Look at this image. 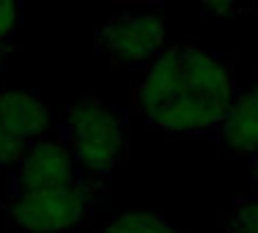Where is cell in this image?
<instances>
[{"mask_svg": "<svg viewBox=\"0 0 258 233\" xmlns=\"http://www.w3.org/2000/svg\"><path fill=\"white\" fill-rule=\"evenodd\" d=\"M239 96L231 66L192 44L168 47L151 60L132 107L151 126L173 134L217 132Z\"/></svg>", "mask_w": 258, "mask_h": 233, "instance_id": "cell-1", "label": "cell"}, {"mask_svg": "<svg viewBox=\"0 0 258 233\" xmlns=\"http://www.w3.org/2000/svg\"><path fill=\"white\" fill-rule=\"evenodd\" d=\"M198 6L206 17H228L239 11L242 0H198Z\"/></svg>", "mask_w": 258, "mask_h": 233, "instance_id": "cell-12", "label": "cell"}, {"mask_svg": "<svg viewBox=\"0 0 258 233\" xmlns=\"http://www.w3.org/2000/svg\"><path fill=\"white\" fill-rule=\"evenodd\" d=\"M250 170H253V181L258 184V151L253 154V165H250Z\"/></svg>", "mask_w": 258, "mask_h": 233, "instance_id": "cell-13", "label": "cell"}, {"mask_svg": "<svg viewBox=\"0 0 258 233\" xmlns=\"http://www.w3.org/2000/svg\"><path fill=\"white\" fill-rule=\"evenodd\" d=\"M80 181L77 162L63 137H41L25 148L14 173V192H47Z\"/></svg>", "mask_w": 258, "mask_h": 233, "instance_id": "cell-5", "label": "cell"}, {"mask_svg": "<svg viewBox=\"0 0 258 233\" xmlns=\"http://www.w3.org/2000/svg\"><path fill=\"white\" fill-rule=\"evenodd\" d=\"M52 121V113L47 102H41L36 94L28 91H0V126L11 137L22 140H36L39 134L47 132Z\"/></svg>", "mask_w": 258, "mask_h": 233, "instance_id": "cell-6", "label": "cell"}, {"mask_svg": "<svg viewBox=\"0 0 258 233\" xmlns=\"http://www.w3.org/2000/svg\"><path fill=\"white\" fill-rule=\"evenodd\" d=\"M25 148H28V143L11 137L0 126V168H6V165H20V159L25 157Z\"/></svg>", "mask_w": 258, "mask_h": 233, "instance_id": "cell-11", "label": "cell"}, {"mask_svg": "<svg viewBox=\"0 0 258 233\" xmlns=\"http://www.w3.org/2000/svg\"><path fill=\"white\" fill-rule=\"evenodd\" d=\"M165 17L154 9H126L96 30V50L118 69L151 63L165 50Z\"/></svg>", "mask_w": 258, "mask_h": 233, "instance_id": "cell-4", "label": "cell"}, {"mask_svg": "<svg viewBox=\"0 0 258 233\" xmlns=\"http://www.w3.org/2000/svg\"><path fill=\"white\" fill-rule=\"evenodd\" d=\"M3 58H6V44H0V66H3Z\"/></svg>", "mask_w": 258, "mask_h": 233, "instance_id": "cell-14", "label": "cell"}, {"mask_svg": "<svg viewBox=\"0 0 258 233\" xmlns=\"http://www.w3.org/2000/svg\"><path fill=\"white\" fill-rule=\"evenodd\" d=\"M99 233H187L151 211H126L113 217Z\"/></svg>", "mask_w": 258, "mask_h": 233, "instance_id": "cell-8", "label": "cell"}, {"mask_svg": "<svg viewBox=\"0 0 258 233\" xmlns=\"http://www.w3.org/2000/svg\"><path fill=\"white\" fill-rule=\"evenodd\" d=\"M60 137L75 157L80 179L96 187H104L115 165L126 154L124 118L102 99L72 104L60 121Z\"/></svg>", "mask_w": 258, "mask_h": 233, "instance_id": "cell-2", "label": "cell"}, {"mask_svg": "<svg viewBox=\"0 0 258 233\" xmlns=\"http://www.w3.org/2000/svg\"><path fill=\"white\" fill-rule=\"evenodd\" d=\"M220 140L233 154H250L258 151V80L250 88L239 91L231 113L220 124Z\"/></svg>", "mask_w": 258, "mask_h": 233, "instance_id": "cell-7", "label": "cell"}, {"mask_svg": "<svg viewBox=\"0 0 258 233\" xmlns=\"http://www.w3.org/2000/svg\"><path fill=\"white\" fill-rule=\"evenodd\" d=\"M99 189L80 179L63 189L14 192L9 200V219L22 233H75L91 219Z\"/></svg>", "mask_w": 258, "mask_h": 233, "instance_id": "cell-3", "label": "cell"}, {"mask_svg": "<svg viewBox=\"0 0 258 233\" xmlns=\"http://www.w3.org/2000/svg\"><path fill=\"white\" fill-rule=\"evenodd\" d=\"M22 20V0H0V44L11 39Z\"/></svg>", "mask_w": 258, "mask_h": 233, "instance_id": "cell-10", "label": "cell"}, {"mask_svg": "<svg viewBox=\"0 0 258 233\" xmlns=\"http://www.w3.org/2000/svg\"><path fill=\"white\" fill-rule=\"evenodd\" d=\"M228 233H258V198L242 200V203L233 206Z\"/></svg>", "mask_w": 258, "mask_h": 233, "instance_id": "cell-9", "label": "cell"}]
</instances>
